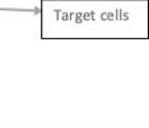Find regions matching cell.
Returning <instances> with one entry per match:
<instances>
[]
</instances>
